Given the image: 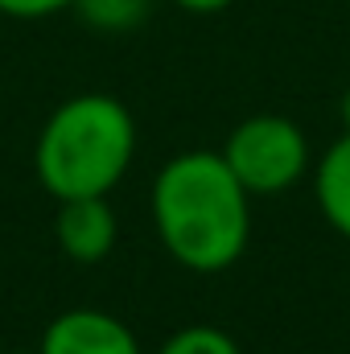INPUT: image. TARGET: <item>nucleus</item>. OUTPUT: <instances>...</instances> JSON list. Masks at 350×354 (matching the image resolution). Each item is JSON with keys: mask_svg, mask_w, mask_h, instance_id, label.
<instances>
[{"mask_svg": "<svg viewBox=\"0 0 350 354\" xmlns=\"http://www.w3.org/2000/svg\"><path fill=\"white\" fill-rule=\"evenodd\" d=\"M136 161V120L132 111L103 91H83L62 99L37 140L33 174L54 202L107 198Z\"/></svg>", "mask_w": 350, "mask_h": 354, "instance_id": "nucleus-2", "label": "nucleus"}, {"mask_svg": "<svg viewBox=\"0 0 350 354\" xmlns=\"http://www.w3.org/2000/svg\"><path fill=\"white\" fill-rule=\"evenodd\" d=\"M71 12L95 33H132L149 21L153 0H75Z\"/></svg>", "mask_w": 350, "mask_h": 354, "instance_id": "nucleus-7", "label": "nucleus"}, {"mask_svg": "<svg viewBox=\"0 0 350 354\" xmlns=\"http://www.w3.org/2000/svg\"><path fill=\"white\" fill-rule=\"evenodd\" d=\"M313 198L334 235L350 239V132H342L313 169Z\"/></svg>", "mask_w": 350, "mask_h": 354, "instance_id": "nucleus-6", "label": "nucleus"}, {"mask_svg": "<svg viewBox=\"0 0 350 354\" xmlns=\"http://www.w3.org/2000/svg\"><path fill=\"white\" fill-rule=\"evenodd\" d=\"M338 120H342V132H350V87L342 91V99H338Z\"/></svg>", "mask_w": 350, "mask_h": 354, "instance_id": "nucleus-11", "label": "nucleus"}, {"mask_svg": "<svg viewBox=\"0 0 350 354\" xmlns=\"http://www.w3.org/2000/svg\"><path fill=\"white\" fill-rule=\"evenodd\" d=\"M54 235L66 260L75 264H103L120 239V223L107 198H71L58 202Z\"/></svg>", "mask_w": 350, "mask_h": 354, "instance_id": "nucleus-5", "label": "nucleus"}, {"mask_svg": "<svg viewBox=\"0 0 350 354\" xmlns=\"http://www.w3.org/2000/svg\"><path fill=\"white\" fill-rule=\"evenodd\" d=\"M157 354H243V351H239V342H235L227 330L198 322V326L174 330V334L157 346Z\"/></svg>", "mask_w": 350, "mask_h": 354, "instance_id": "nucleus-8", "label": "nucleus"}, {"mask_svg": "<svg viewBox=\"0 0 350 354\" xmlns=\"http://www.w3.org/2000/svg\"><path fill=\"white\" fill-rule=\"evenodd\" d=\"M177 4L181 12H194V17H210V12H223V8H231L235 0H169Z\"/></svg>", "mask_w": 350, "mask_h": 354, "instance_id": "nucleus-10", "label": "nucleus"}, {"mask_svg": "<svg viewBox=\"0 0 350 354\" xmlns=\"http://www.w3.org/2000/svg\"><path fill=\"white\" fill-rule=\"evenodd\" d=\"M153 227L169 260L185 272H227L243 260L252 239V194L235 181L223 153H177L153 177Z\"/></svg>", "mask_w": 350, "mask_h": 354, "instance_id": "nucleus-1", "label": "nucleus"}, {"mask_svg": "<svg viewBox=\"0 0 350 354\" xmlns=\"http://www.w3.org/2000/svg\"><path fill=\"white\" fill-rule=\"evenodd\" d=\"M223 161L252 198H276L309 174V140L288 115H248L231 128Z\"/></svg>", "mask_w": 350, "mask_h": 354, "instance_id": "nucleus-3", "label": "nucleus"}, {"mask_svg": "<svg viewBox=\"0 0 350 354\" xmlns=\"http://www.w3.org/2000/svg\"><path fill=\"white\" fill-rule=\"evenodd\" d=\"M75 0H0V17L8 21H46L58 12H71Z\"/></svg>", "mask_w": 350, "mask_h": 354, "instance_id": "nucleus-9", "label": "nucleus"}, {"mask_svg": "<svg viewBox=\"0 0 350 354\" xmlns=\"http://www.w3.org/2000/svg\"><path fill=\"white\" fill-rule=\"evenodd\" d=\"M37 354H140V338L107 309H66L42 330Z\"/></svg>", "mask_w": 350, "mask_h": 354, "instance_id": "nucleus-4", "label": "nucleus"}, {"mask_svg": "<svg viewBox=\"0 0 350 354\" xmlns=\"http://www.w3.org/2000/svg\"><path fill=\"white\" fill-rule=\"evenodd\" d=\"M4 354H37V351H4Z\"/></svg>", "mask_w": 350, "mask_h": 354, "instance_id": "nucleus-12", "label": "nucleus"}]
</instances>
